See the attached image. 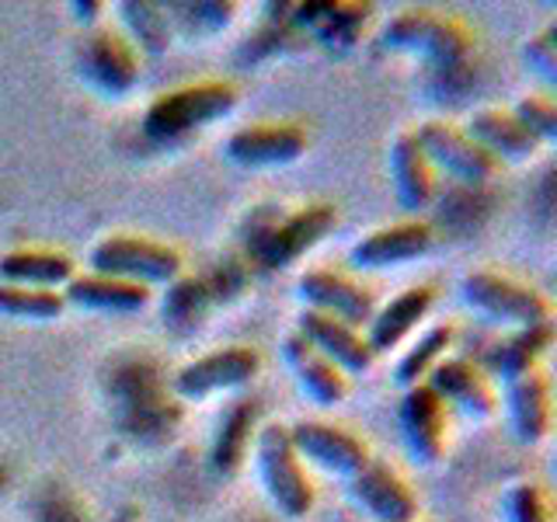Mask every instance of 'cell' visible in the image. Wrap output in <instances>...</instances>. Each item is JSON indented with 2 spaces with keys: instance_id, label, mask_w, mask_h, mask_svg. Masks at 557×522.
<instances>
[{
  "instance_id": "1",
  "label": "cell",
  "mask_w": 557,
  "mask_h": 522,
  "mask_svg": "<svg viewBox=\"0 0 557 522\" xmlns=\"http://www.w3.org/2000/svg\"><path fill=\"white\" fill-rule=\"evenodd\" d=\"M237 109V87L231 80H199L157 98L144 115V133L157 144H174L196 129L213 126Z\"/></svg>"
},
{
  "instance_id": "2",
  "label": "cell",
  "mask_w": 557,
  "mask_h": 522,
  "mask_svg": "<svg viewBox=\"0 0 557 522\" xmlns=\"http://www.w3.org/2000/svg\"><path fill=\"white\" fill-rule=\"evenodd\" d=\"M87 265H91L95 275L122 278V283H136L150 289V286L178 283L185 261H182V251L171 248L164 240L112 234L95 244L91 254H87Z\"/></svg>"
},
{
  "instance_id": "3",
  "label": "cell",
  "mask_w": 557,
  "mask_h": 522,
  "mask_svg": "<svg viewBox=\"0 0 557 522\" xmlns=\"http://www.w3.org/2000/svg\"><path fill=\"white\" fill-rule=\"evenodd\" d=\"M460 300L470 313L498 327H536L550 324V300L527 283L498 272H467L460 278Z\"/></svg>"
},
{
  "instance_id": "4",
  "label": "cell",
  "mask_w": 557,
  "mask_h": 522,
  "mask_svg": "<svg viewBox=\"0 0 557 522\" xmlns=\"http://www.w3.org/2000/svg\"><path fill=\"white\" fill-rule=\"evenodd\" d=\"M255 467L269 501L286 519H304L313 509V484L296 457L286 425H261L255 432Z\"/></svg>"
},
{
  "instance_id": "5",
  "label": "cell",
  "mask_w": 557,
  "mask_h": 522,
  "mask_svg": "<svg viewBox=\"0 0 557 522\" xmlns=\"http://www.w3.org/2000/svg\"><path fill=\"white\" fill-rule=\"evenodd\" d=\"M383 46L394 52H414V57H425L446 70V66H460L470 57L474 35L467 32L460 17L429 8H411L400 11L383 28Z\"/></svg>"
},
{
  "instance_id": "6",
  "label": "cell",
  "mask_w": 557,
  "mask_h": 522,
  "mask_svg": "<svg viewBox=\"0 0 557 522\" xmlns=\"http://www.w3.org/2000/svg\"><path fill=\"white\" fill-rule=\"evenodd\" d=\"M338 226V209L327 202H310L304 209H296L289 216L269 220L265 226H258L251 234V254L258 258V265L265 269H286L293 261H300L307 251H313L318 244Z\"/></svg>"
},
{
  "instance_id": "7",
  "label": "cell",
  "mask_w": 557,
  "mask_h": 522,
  "mask_svg": "<svg viewBox=\"0 0 557 522\" xmlns=\"http://www.w3.org/2000/svg\"><path fill=\"white\" fill-rule=\"evenodd\" d=\"M74 60L81 77L95 87V91L119 98L133 91V84L139 80V57L129 46V39L122 32L112 28H95L77 39Z\"/></svg>"
},
{
  "instance_id": "8",
  "label": "cell",
  "mask_w": 557,
  "mask_h": 522,
  "mask_svg": "<svg viewBox=\"0 0 557 522\" xmlns=\"http://www.w3.org/2000/svg\"><path fill=\"white\" fill-rule=\"evenodd\" d=\"M414 144L425 153L432 171H446L449 178L467 185H484L498 174V161H492L463 129L449 126L443 119H429L414 129Z\"/></svg>"
},
{
  "instance_id": "9",
  "label": "cell",
  "mask_w": 557,
  "mask_h": 522,
  "mask_svg": "<svg viewBox=\"0 0 557 522\" xmlns=\"http://www.w3.org/2000/svg\"><path fill=\"white\" fill-rule=\"evenodd\" d=\"M261 370V356L258 348L248 345H231V348H216V352L199 356L185 362L178 373H174L171 387L182 400H206L223 390H237L244 383H251Z\"/></svg>"
},
{
  "instance_id": "10",
  "label": "cell",
  "mask_w": 557,
  "mask_h": 522,
  "mask_svg": "<svg viewBox=\"0 0 557 522\" xmlns=\"http://www.w3.org/2000/svg\"><path fill=\"white\" fill-rule=\"evenodd\" d=\"M296 296H300L304 310L324 313L331 321H342L348 327L362 331L376 313V296L356 278L331 269H310L296 278Z\"/></svg>"
},
{
  "instance_id": "11",
  "label": "cell",
  "mask_w": 557,
  "mask_h": 522,
  "mask_svg": "<svg viewBox=\"0 0 557 522\" xmlns=\"http://www.w3.org/2000/svg\"><path fill=\"white\" fill-rule=\"evenodd\" d=\"M226 161L248 171L286 167L307 153V129L296 122H258L226 136L223 144Z\"/></svg>"
},
{
  "instance_id": "12",
  "label": "cell",
  "mask_w": 557,
  "mask_h": 522,
  "mask_svg": "<svg viewBox=\"0 0 557 522\" xmlns=\"http://www.w3.org/2000/svg\"><path fill=\"white\" fill-rule=\"evenodd\" d=\"M348 498L370 522H418V498L391 463L370 460L348 477Z\"/></svg>"
},
{
  "instance_id": "13",
  "label": "cell",
  "mask_w": 557,
  "mask_h": 522,
  "mask_svg": "<svg viewBox=\"0 0 557 522\" xmlns=\"http://www.w3.org/2000/svg\"><path fill=\"white\" fill-rule=\"evenodd\" d=\"M432 240H435L432 226L425 220H400V223L380 226V231L359 237L352 248H348V265L359 272L397 269V265H408V261L425 258Z\"/></svg>"
},
{
  "instance_id": "14",
  "label": "cell",
  "mask_w": 557,
  "mask_h": 522,
  "mask_svg": "<svg viewBox=\"0 0 557 522\" xmlns=\"http://www.w3.org/2000/svg\"><path fill=\"white\" fill-rule=\"evenodd\" d=\"M289 443L296 449V457L324 470V474L352 477L370 463V449H366L362 439H356L348 428L327 422H296L289 428Z\"/></svg>"
},
{
  "instance_id": "15",
  "label": "cell",
  "mask_w": 557,
  "mask_h": 522,
  "mask_svg": "<svg viewBox=\"0 0 557 522\" xmlns=\"http://www.w3.org/2000/svg\"><path fill=\"white\" fill-rule=\"evenodd\" d=\"M400 439L414 463L432 467L446 449V405L425 383L408 387L400 397Z\"/></svg>"
},
{
  "instance_id": "16",
  "label": "cell",
  "mask_w": 557,
  "mask_h": 522,
  "mask_svg": "<svg viewBox=\"0 0 557 522\" xmlns=\"http://www.w3.org/2000/svg\"><path fill=\"white\" fill-rule=\"evenodd\" d=\"M296 335H300L313 352H321L335 370H342L345 376H362L373 370V352L366 345L362 331L348 327L342 321H331L324 313L313 310H300L296 318Z\"/></svg>"
},
{
  "instance_id": "17",
  "label": "cell",
  "mask_w": 557,
  "mask_h": 522,
  "mask_svg": "<svg viewBox=\"0 0 557 522\" xmlns=\"http://www.w3.org/2000/svg\"><path fill=\"white\" fill-rule=\"evenodd\" d=\"M425 387L443 400V405L457 408L467 418H492L498 408V397L492 380L484 376V370L470 359H443L435 370L425 376Z\"/></svg>"
},
{
  "instance_id": "18",
  "label": "cell",
  "mask_w": 557,
  "mask_h": 522,
  "mask_svg": "<svg viewBox=\"0 0 557 522\" xmlns=\"http://www.w3.org/2000/svg\"><path fill=\"white\" fill-rule=\"evenodd\" d=\"M293 11V22L327 49L352 46L373 14L370 4H356V0H310V4H296Z\"/></svg>"
},
{
  "instance_id": "19",
  "label": "cell",
  "mask_w": 557,
  "mask_h": 522,
  "mask_svg": "<svg viewBox=\"0 0 557 522\" xmlns=\"http://www.w3.org/2000/svg\"><path fill=\"white\" fill-rule=\"evenodd\" d=\"M283 359L289 365L296 387H300V394L307 400H313V405L335 408L348 397V376L342 370H335L321 352H313L296 331L283 338Z\"/></svg>"
},
{
  "instance_id": "20",
  "label": "cell",
  "mask_w": 557,
  "mask_h": 522,
  "mask_svg": "<svg viewBox=\"0 0 557 522\" xmlns=\"http://www.w3.org/2000/svg\"><path fill=\"white\" fill-rule=\"evenodd\" d=\"M435 303V289L432 286H411L405 293H397L391 303H383L373 321L366 324V345H370V352L380 356V352H391L400 341H405L411 331L429 318V310Z\"/></svg>"
},
{
  "instance_id": "21",
  "label": "cell",
  "mask_w": 557,
  "mask_h": 522,
  "mask_svg": "<svg viewBox=\"0 0 557 522\" xmlns=\"http://www.w3.org/2000/svg\"><path fill=\"white\" fill-rule=\"evenodd\" d=\"M554 345V324H536V327H519L509 338H502L495 345H487L484 359L478 362L484 376H498L502 383H512L519 376H527L536 370V362L547 356V348Z\"/></svg>"
},
{
  "instance_id": "22",
  "label": "cell",
  "mask_w": 557,
  "mask_h": 522,
  "mask_svg": "<svg viewBox=\"0 0 557 522\" xmlns=\"http://www.w3.org/2000/svg\"><path fill=\"white\" fill-rule=\"evenodd\" d=\"M505 408H509V425L519 443L536 446L550 432V383L533 370L512 383H505Z\"/></svg>"
},
{
  "instance_id": "23",
  "label": "cell",
  "mask_w": 557,
  "mask_h": 522,
  "mask_svg": "<svg viewBox=\"0 0 557 522\" xmlns=\"http://www.w3.org/2000/svg\"><path fill=\"white\" fill-rule=\"evenodd\" d=\"M63 303L91 313H136L150 303V289L136 283H122V278L84 272L63 286Z\"/></svg>"
},
{
  "instance_id": "24",
  "label": "cell",
  "mask_w": 557,
  "mask_h": 522,
  "mask_svg": "<svg viewBox=\"0 0 557 522\" xmlns=\"http://www.w3.org/2000/svg\"><path fill=\"white\" fill-rule=\"evenodd\" d=\"M463 133L474 139V144L492 157V161H530L536 157L540 144L519 126L512 112H502V109H481L467 119Z\"/></svg>"
},
{
  "instance_id": "25",
  "label": "cell",
  "mask_w": 557,
  "mask_h": 522,
  "mask_svg": "<svg viewBox=\"0 0 557 522\" xmlns=\"http://www.w3.org/2000/svg\"><path fill=\"white\" fill-rule=\"evenodd\" d=\"M74 258L46 248H17L0 254V283L25 289H63L74 278Z\"/></svg>"
},
{
  "instance_id": "26",
  "label": "cell",
  "mask_w": 557,
  "mask_h": 522,
  "mask_svg": "<svg viewBox=\"0 0 557 522\" xmlns=\"http://www.w3.org/2000/svg\"><path fill=\"white\" fill-rule=\"evenodd\" d=\"M255 422H258V408L251 400H234V405L220 414L213 446H209V467H213L216 477H234L244 467V457H248V446L255 435Z\"/></svg>"
},
{
  "instance_id": "27",
  "label": "cell",
  "mask_w": 557,
  "mask_h": 522,
  "mask_svg": "<svg viewBox=\"0 0 557 522\" xmlns=\"http://www.w3.org/2000/svg\"><path fill=\"white\" fill-rule=\"evenodd\" d=\"M391 182L394 196L405 209H425L432 199V167L425 153L418 150L414 133H400L391 144Z\"/></svg>"
},
{
  "instance_id": "28",
  "label": "cell",
  "mask_w": 557,
  "mask_h": 522,
  "mask_svg": "<svg viewBox=\"0 0 557 522\" xmlns=\"http://www.w3.org/2000/svg\"><path fill=\"white\" fill-rule=\"evenodd\" d=\"M119 17L126 25V39L133 49H144L150 57H161L171 49V17L164 4H150V0H122Z\"/></svg>"
},
{
  "instance_id": "29",
  "label": "cell",
  "mask_w": 557,
  "mask_h": 522,
  "mask_svg": "<svg viewBox=\"0 0 557 522\" xmlns=\"http://www.w3.org/2000/svg\"><path fill=\"white\" fill-rule=\"evenodd\" d=\"M453 345V327L449 324H432L425 327V335L418 338L405 356H400L397 370H394V380L397 387H418V383H425V376L446 359V348Z\"/></svg>"
},
{
  "instance_id": "30",
  "label": "cell",
  "mask_w": 557,
  "mask_h": 522,
  "mask_svg": "<svg viewBox=\"0 0 557 522\" xmlns=\"http://www.w3.org/2000/svg\"><path fill=\"white\" fill-rule=\"evenodd\" d=\"M63 310H66L63 293H57V289H25V286L0 283V318L49 324V321H57Z\"/></svg>"
},
{
  "instance_id": "31",
  "label": "cell",
  "mask_w": 557,
  "mask_h": 522,
  "mask_svg": "<svg viewBox=\"0 0 557 522\" xmlns=\"http://www.w3.org/2000/svg\"><path fill=\"white\" fill-rule=\"evenodd\" d=\"M512 115H516L519 126L536 139L540 147L554 144V139H557V104L547 95H527V98H519Z\"/></svg>"
},
{
  "instance_id": "32",
  "label": "cell",
  "mask_w": 557,
  "mask_h": 522,
  "mask_svg": "<svg viewBox=\"0 0 557 522\" xmlns=\"http://www.w3.org/2000/svg\"><path fill=\"white\" fill-rule=\"evenodd\" d=\"M502 519L505 522H550L544 492L530 481L512 484L509 492L502 495Z\"/></svg>"
},
{
  "instance_id": "33",
  "label": "cell",
  "mask_w": 557,
  "mask_h": 522,
  "mask_svg": "<svg viewBox=\"0 0 557 522\" xmlns=\"http://www.w3.org/2000/svg\"><path fill=\"white\" fill-rule=\"evenodd\" d=\"M522 60L530 63L533 74L544 84H557V28L547 25L540 35L522 46Z\"/></svg>"
},
{
  "instance_id": "34",
  "label": "cell",
  "mask_w": 557,
  "mask_h": 522,
  "mask_svg": "<svg viewBox=\"0 0 557 522\" xmlns=\"http://www.w3.org/2000/svg\"><path fill=\"white\" fill-rule=\"evenodd\" d=\"M178 11H188V17L196 22L202 32H220L234 22L237 8L231 0H209V4H178Z\"/></svg>"
},
{
  "instance_id": "35",
  "label": "cell",
  "mask_w": 557,
  "mask_h": 522,
  "mask_svg": "<svg viewBox=\"0 0 557 522\" xmlns=\"http://www.w3.org/2000/svg\"><path fill=\"white\" fill-rule=\"evenodd\" d=\"M74 11H77V17H81V22H87V25H91L95 22V11H101V4H95V0H87V4H81V0H77V4H74Z\"/></svg>"
},
{
  "instance_id": "36",
  "label": "cell",
  "mask_w": 557,
  "mask_h": 522,
  "mask_svg": "<svg viewBox=\"0 0 557 522\" xmlns=\"http://www.w3.org/2000/svg\"><path fill=\"white\" fill-rule=\"evenodd\" d=\"M0 484H4V470H0Z\"/></svg>"
}]
</instances>
